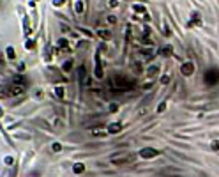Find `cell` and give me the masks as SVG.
I'll use <instances>...</instances> for the list:
<instances>
[{
	"label": "cell",
	"mask_w": 219,
	"mask_h": 177,
	"mask_svg": "<svg viewBox=\"0 0 219 177\" xmlns=\"http://www.w3.org/2000/svg\"><path fill=\"white\" fill-rule=\"evenodd\" d=\"M115 85H117V87H122V89H127V87L131 85V80H127L125 76L118 74V76H115Z\"/></svg>",
	"instance_id": "obj_1"
},
{
	"label": "cell",
	"mask_w": 219,
	"mask_h": 177,
	"mask_svg": "<svg viewBox=\"0 0 219 177\" xmlns=\"http://www.w3.org/2000/svg\"><path fill=\"white\" fill-rule=\"evenodd\" d=\"M157 154H159V151H157V149H152V147H147V149H141V151H140V156L141 158H154V156H157Z\"/></svg>",
	"instance_id": "obj_2"
},
{
	"label": "cell",
	"mask_w": 219,
	"mask_h": 177,
	"mask_svg": "<svg viewBox=\"0 0 219 177\" xmlns=\"http://www.w3.org/2000/svg\"><path fill=\"white\" fill-rule=\"evenodd\" d=\"M180 73L184 74V76H191V74L194 73V66H193L191 62L182 64V67H180Z\"/></svg>",
	"instance_id": "obj_3"
},
{
	"label": "cell",
	"mask_w": 219,
	"mask_h": 177,
	"mask_svg": "<svg viewBox=\"0 0 219 177\" xmlns=\"http://www.w3.org/2000/svg\"><path fill=\"white\" fill-rule=\"evenodd\" d=\"M120 129H122V124H120V122H113V124H110V128H108V133L113 135V133H118Z\"/></svg>",
	"instance_id": "obj_4"
},
{
	"label": "cell",
	"mask_w": 219,
	"mask_h": 177,
	"mask_svg": "<svg viewBox=\"0 0 219 177\" xmlns=\"http://www.w3.org/2000/svg\"><path fill=\"white\" fill-rule=\"evenodd\" d=\"M11 94H12V96L23 94V87H21V85H12V87H11Z\"/></svg>",
	"instance_id": "obj_5"
},
{
	"label": "cell",
	"mask_w": 219,
	"mask_h": 177,
	"mask_svg": "<svg viewBox=\"0 0 219 177\" xmlns=\"http://www.w3.org/2000/svg\"><path fill=\"white\" fill-rule=\"evenodd\" d=\"M97 36H99L101 39H106V41H108V39L111 37V32H110V30H99V32H97Z\"/></svg>",
	"instance_id": "obj_6"
},
{
	"label": "cell",
	"mask_w": 219,
	"mask_h": 177,
	"mask_svg": "<svg viewBox=\"0 0 219 177\" xmlns=\"http://www.w3.org/2000/svg\"><path fill=\"white\" fill-rule=\"evenodd\" d=\"M157 71H159V67H157V66H150L148 69H145V74H147V76H154Z\"/></svg>",
	"instance_id": "obj_7"
},
{
	"label": "cell",
	"mask_w": 219,
	"mask_h": 177,
	"mask_svg": "<svg viewBox=\"0 0 219 177\" xmlns=\"http://www.w3.org/2000/svg\"><path fill=\"white\" fill-rule=\"evenodd\" d=\"M92 135L97 136V138H101V136L105 138V136L108 135V131H105V129H92Z\"/></svg>",
	"instance_id": "obj_8"
},
{
	"label": "cell",
	"mask_w": 219,
	"mask_h": 177,
	"mask_svg": "<svg viewBox=\"0 0 219 177\" xmlns=\"http://www.w3.org/2000/svg\"><path fill=\"white\" fill-rule=\"evenodd\" d=\"M83 170H85V167L81 165V163H76V165L73 167V172H74V174H81Z\"/></svg>",
	"instance_id": "obj_9"
},
{
	"label": "cell",
	"mask_w": 219,
	"mask_h": 177,
	"mask_svg": "<svg viewBox=\"0 0 219 177\" xmlns=\"http://www.w3.org/2000/svg\"><path fill=\"white\" fill-rule=\"evenodd\" d=\"M62 69H64V71H65V73H69V71L73 69V62H71V60H67V62H64Z\"/></svg>",
	"instance_id": "obj_10"
},
{
	"label": "cell",
	"mask_w": 219,
	"mask_h": 177,
	"mask_svg": "<svg viewBox=\"0 0 219 177\" xmlns=\"http://www.w3.org/2000/svg\"><path fill=\"white\" fill-rule=\"evenodd\" d=\"M25 48H27V50H35V41H27L25 43Z\"/></svg>",
	"instance_id": "obj_11"
},
{
	"label": "cell",
	"mask_w": 219,
	"mask_h": 177,
	"mask_svg": "<svg viewBox=\"0 0 219 177\" xmlns=\"http://www.w3.org/2000/svg\"><path fill=\"white\" fill-rule=\"evenodd\" d=\"M133 9H134L136 12H145V7H143L141 4H134V5H133Z\"/></svg>",
	"instance_id": "obj_12"
},
{
	"label": "cell",
	"mask_w": 219,
	"mask_h": 177,
	"mask_svg": "<svg viewBox=\"0 0 219 177\" xmlns=\"http://www.w3.org/2000/svg\"><path fill=\"white\" fill-rule=\"evenodd\" d=\"M64 92H65V90H64L62 87H55V94H57V97H64Z\"/></svg>",
	"instance_id": "obj_13"
},
{
	"label": "cell",
	"mask_w": 219,
	"mask_h": 177,
	"mask_svg": "<svg viewBox=\"0 0 219 177\" xmlns=\"http://www.w3.org/2000/svg\"><path fill=\"white\" fill-rule=\"evenodd\" d=\"M7 57H9V59H14V57H16V53H14V48H12V46L7 48Z\"/></svg>",
	"instance_id": "obj_14"
},
{
	"label": "cell",
	"mask_w": 219,
	"mask_h": 177,
	"mask_svg": "<svg viewBox=\"0 0 219 177\" xmlns=\"http://www.w3.org/2000/svg\"><path fill=\"white\" fill-rule=\"evenodd\" d=\"M18 82H20V83H25V76H23V74L14 76V83H18Z\"/></svg>",
	"instance_id": "obj_15"
},
{
	"label": "cell",
	"mask_w": 219,
	"mask_h": 177,
	"mask_svg": "<svg viewBox=\"0 0 219 177\" xmlns=\"http://www.w3.org/2000/svg\"><path fill=\"white\" fill-rule=\"evenodd\" d=\"M51 151H53V152H60V151H62V145H60V144H53Z\"/></svg>",
	"instance_id": "obj_16"
},
{
	"label": "cell",
	"mask_w": 219,
	"mask_h": 177,
	"mask_svg": "<svg viewBox=\"0 0 219 177\" xmlns=\"http://www.w3.org/2000/svg\"><path fill=\"white\" fill-rule=\"evenodd\" d=\"M74 7H76V12H81L83 11V2H76Z\"/></svg>",
	"instance_id": "obj_17"
},
{
	"label": "cell",
	"mask_w": 219,
	"mask_h": 177,
	"mask_svg": "<svg viewBox=\"0 0 219 177\" xmlns=\"http://www.w3.org/2000/svg\"><path fill=\"white\" fill-rule=\"evenodd\" d=\"M4 161H5V165H9V167L12 165V163H14V159H12L11 156H5V159H4Z\"/></svg>",
	"instance_id": "obj_18"
},
{
	"label": "cell",
	"mask_w": 219,
	"mask_h": 177,
	"mask_svg": "<svg viewBox=\"0 0 219 177\" xmlns=\"http://www.w3.org/2000/svg\"><path fill=\"white\" fill-rule=\"evenodd\" d=\"M164 110H166V103H161L157 106V112H164Z\"/></svg>",
	"instance_id": "obj_19"
},
{
	"label": "cell",
	"mask_w": 219,
	"mask_h": 177,
	"mask_svg": "<svg viewBox=\"0 0 219 177\" xmlns=\"http://www.w3.org/2000/svg\"><path fill=\"white\" fill-rule=\"evenodd\" d=\"M212 149H214V151H219V140H214V142H212Z\"/></svg>",
	"instance_id": "obj_20"
},
{
	"label": "cell",
	"mask_w": 219,
	"mask_h": 177,
	"mask_svg": "<svg viewBox=\"0 0 219 177\" xmlns=\"http://www.w3.org/2000/svg\"><path fill=\"white\" fill-rule=\"evenodd\" d=\"M34 96H35V97H37V99H41V97H42V90H41V89H37V90H35V94H34Z\"/></svg>",
	"instance_id": "obj_21"
},
{
	"label": "cell",
	"mask_w": 219,
	"mask_h": 177,
	"mask_svg": "<svg viewBox=\"0 0 219 177\" xmlns=\"http://www.w3.org/2000/svg\"><path fill=\"white\" fill-rule=\"evenodd\" d=\"M58 46H64V48H67V41H65V39H58Z\"/></svg>",
	"instance_id": "obj_22"
},
{
	"label": "cell",
	"mask_w": 219,
	"mask_h": 177,
	"mask_svg": "<svg viewBox=\"0 0 219 177\" xmlns=\"http://www.w3.org/2000/svg\"><path fill=\"white\" fill-rule=\"evenodd\" d=\"M163 53H164V55H170V53H171V46H166V48L163 50Z\"/></svg>",
	"instance_id": "obj_23"
},
{
	"label": "cell",
	"mask_w": 219,
	"mask_h": 177,
	"mask_svg": "<svg viewBox=\"0 0 219 177\" xmlns=\"http://www.w3.org/2000/svg\"><path fill=\"white\" fill-rule=\"evenodd\" d=\"M161 82H163V83H168V82H170V76H168V74H164V76H163V80H161Z\"/></svg>",
	"instance_id": "obj_24"
},
{
	"label": "cell",
	"mask_w": 219,
	"mask_h": 177,
	"mask_svg": "<svg viewBox=\"0 0 219 177\" xmlns=\"http://www.w3.org/2000/svg\"><path fill=\"white\" fill-rule=\"evenodd\" d=\"M108 23H117V18H113V16H108Z\"/></svg>",
	"instance_id": "obj_25"
},
{
	"label": "cell",
	"mask_w": 219,
	"mask_h": 177,
	"mask_svg": "<svg viewBox=\"0 0 219 177\" xmlns=\"http://www.w3.org/2000/svg\"><path fill=\"white\" fill-rule=\"evenodd\" d=\"M115 110H118V106L117 104H110V112H115Z\"/></svg>",
	"instance_id": "obj_26"
},
{
	"label": "cell",
	"mask_w": 219,
	"mask_h": 177,
	"mask_svg": "<svg viewBox=\"0 0 219 177\" xmlns=\"http://www.w3.org/2000/svg\"><path fill=\"white\" fill-rule=\"evenodd\" d=\"M18 69H20V71H23V69H25V64L20 62V64H18Z\"/></svg>",
	"instance_id": "obj_27"
}]
</instances>
